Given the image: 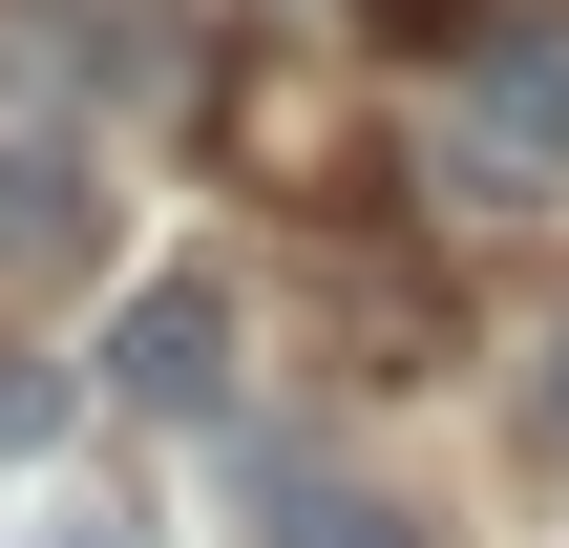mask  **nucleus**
Listing matches in <instances>:
<instances>
[{
  "label": "nucleus",
  "mask_w": 569,
  "mask_h": 548,
  "mask_svg": "<svg viewBox=\"0 0 569 548\" xmlns=\"http://www.w3.org/2000/svg\"><path fill=\"white\" fill-rule=\"evenodd\" d=\"M106 380H127L148 422H232V296H211V275H148L127 338H106Z\"/></svg>",
  "instance_id": "obj_1"
},
{
  "label": "nucleus",
  "mask_w": 569,
  "mask_h": 548,
  "mask_svg": "<svg viewBox=\"0 0 569 548\" xmlns=\"http://www.w3.org/2000/svg\"><path fill=\"white\" fill-rule=\"evenodd\" d=\"M106 253V169L63 148V127H0V275L42 296V275H84Z\"/></svg>",
  "instance_id": "obj_2"
},
{
  "label": "nucleus",
  "mask_w": 569,
  "mask_h": 548,
  "mask_svg": "<svg viewBox=\"0 0 569 548\" xmlns=\"http://www.w3.org/2000/svg\"><path fill=\"white\" fill-rule=\"evenodd\" d=\"M253 507H274V548H422V507H380L338 465H253Z\"/></svg>",
  "instance_id": "obj_3"
},
{
  "label": "nucleus",
  "mask_w": 569,
  "mask_h": 548,
  "mask_svg": "<svg viewBox=\"0 0 569 548\" xmlns=\"http://www.w3.org/2000/svg\"><path fill=\"white\" fill-rule=\"evenodd\" d=\"M486 148H569V21H507L486 42Z\"/></svg>",
  "instance_id": "obj_4"
},
{
  "label": "nucleus",
  "mask_w": 569,
  "mask_h": 548,
  "mask_svg": "<svg viewBox=\"0 0 569 548\" xmlns=\"http://www.w3.org/2000/svg\"><path fill=\"white\" fill-rule=\"evenodd\" d=\"M63 422H84V380H63V359H21V338H0V444H63Z\"/></svg>",
  "instance_id": "obj_5"
},
{
  "label": "nucleus",
  "mask_w": 569,
  "mask_h": 548,
  "mask_svg": "<svg viewBox=\"0 0 569 548\" xmlns=\"http://www.w3.org/2000/svg\"><path fill=\"white\" fill-rule=\"evenodd\" d=\"M528 465H569V338L528 359Z\"/></svg>",
  "instance_id": "obj_6"
},
{
  "label": "nucleus",
  "mask_w": 569,
  "mask_h": 548,
  "mask_svg": "<svg viewBox=\"0 0 569 548\" xmlns=\"http://www.w3.org/2000/svg\"><path fill=\"white\" fill-rule=\"evenodd\" d=\"M42 548H148V528H106V507H84V528H42Z\"/></svg>",
  "instance_id": "obj_7"
}]
</instances>
